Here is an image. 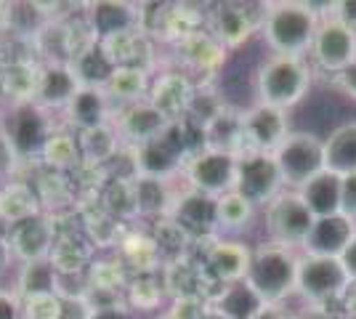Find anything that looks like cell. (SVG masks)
<instances>
[{
	"label": "cell",
	"mask_w": 356,
	"mask_h": 319,
	"mask_svg": "<svg viewBox=\"0 0 356 319\" xmlns=\"http://www.w3.org/2000/svg\"><path fill=\"white\" fill-rule=\"evenodd\" d=\"M165 285L163 279H157L154 274H136L134 279H128L125 288V304L134 309L136 314L144 311H157L165 301Z\"/></svg>",
	"instance_id": "cell-35"
},
{
	"label": "cell",
	"mask_w": 356,
	"mask_h": 319,
	"mask_svg": "<svg viewBox=\"0 0 356 319\" xmlns=\"http://www.w3.org/2000/svg\"><path fill=\"white\" fill-rule=\"evenodd\" d=\"M298 256L293 247L277 243H261L252 247L248 282L266 301V306H280L298 288Z\"/></svg>",
	"instance_id": "cell-2"
},
{
	"label": "cell",
	"mask_w": 356,
	"mask_h": 319,
	"mask_svg": "<svg viewBox=\"0 0 356 319\" xmlns=\"http://www.w3.org/2000/svg\"><path fill=\"white\" fill-rule=\"evenodd\" d=\"M77 144H80L83 163H99V165L109 163V160H118L120 149H122L118 128L112 122L102 125V128H93V131L77 133Z\"/></svg>",
	"instance_id": "cell-34"
},
{
	"label": "cell",
	"mask_w": 356,
	"mask_h": 319,
	"mask_svg": "<svg viewBox=\"0 0 356 319\" xmlns=\"http://www.w3.org/2000/svg\"><path fill=\"white\" fill-rule=\"evenodd\" d=\"M332 16H338L343 24H348L356 32V0H338L332 8Z\"/></svg>",
	"instance_id": "cell-43"
},
{
	"label": "cell",
	"mask_w": 356,
	"mask_h": 319,
	"mask_svg": "<svg viewBox=\"0 0 356 319\" xmlns=\"http://www.w3.org/2000/svg\"><path fill=\"white\" fill-rule=\"evenodd\" d=\"M83 83L74 75L70 61H45L38 67V83L32 101L45 112H64L72 101Z\"/></svg>",
	"instance_id": "cell-15"
},
{
	"label": "cell",
	"mask_w": 356,
	"mask_h": 319,
	"mask_svg": "<svg viewBox=\"0 0 356 319\" xmlns=\"http://www.w3.org/2000/svg\"><path fill=\"white\" fill-rule=\"evenodd\" d=\"M298 195L309 205L314 218L338 215L341 213V197H343V176L332 173V170H322L306 186H300Z\"/></svg>",
	"instance_id": "cell-25"
},
{
	"label": "cell",
	"mask_w": 356,
	"mask_h": 319,
	"mask_svg": "<svg viewBox=\"0 0 356 319\" xmlns=\"http://www.w3.org/2000/svg\"><path fill=\"white\" fill-rule=\"evenodd\" d=\"M168 218H173L178 227L184 229L192 243L197 240H216L218 237V215H216V197H208V195H200L194 189H184L178 192L176 205Z\"/></svg>",
	"instance_id": "cell-18"
},
{
	"label": "cell",
	"mask_w": 356,
	"mask_h": 319,
	"mask_svg": "<svg viewBox=\"0 0 356 319\" xmlns=\"http://www.w3.org/2000/svg\"><path fill=\"white\" fill-rule=\"evenodd\" d=\"M210 304L205 298H197V295H184V298H173L170 309L165 311L170 319H202L208 314Z\"/></svg>",
	"instance_id": "cell-37"
},
{
	"label": "cell",
	"mask_w": 356,
	"mask_h": 319,
	"mask_svg": "<svg viewBox=\"0 0 356 319\" xmlns=\"http://www.w3.org/2000/svg\"><path fill=\"white\" fill-rule=\"evenodd\" d=\"M341 213L356 221V173L343 176V197H341Z\"/></svg>",
	"instance_id": "cell-40"
},
{
	"label": "cell",
	"mask_w": 356,
	"mask_h": 319,
	"mask_svg": "<svg viewBox=\"0 0 356 319\" xmlns=\"http://www.w3.org/2000/svg\"><path fill=\"white\" fill-rule=\"evenodd\" d=\"M202 319H229V317H223L221 311H216V309L210 306V309H208V314H205V317H202Z\"/></svg>",
	"instance_id": "cell-49"
},
{
	"label": "cell",
	"mask_w": 356,
	"mask_h": 319,
	"mask_svg": "<svg viewBox=\"0 0 356 319\" xmlns=\"http://www.w3.org/2000/svg\"><path fill=\"white\" fill-rule=\"evenodd\" d=\"M343 314L346 319H356V285H351V290L343 298Z\"/></svg>",
	"instance_id": "cell-47"
},
{
	"label": "cell",
	"mask_w": 356,
	"mask_h": 319,
	"mask_svg": "<svg viewBox=\"0 0 356 319\" xmlns=\"http://www.w3.org/2000/svg\"><path fill=\"white\" fill-rule=\"evenodd\" d=\"M296 319H338L335 314H330L327 309H319V306H314V309H309L303 317H296Z\"/></svg>",
	"instance_id": "cell-48"
},
{
	"label": "cell",
	"mask_w": 356,
	"mask_h": 319,
	"mask_svg": "<svg viewBox=\"0 0 356 319\" xmlns=\"http://www.w3.org/2000/svg\"><path fill=\"white\" fill-rule=\"evenodd\" d=\"M319 22L322 19L309 8V3H268L261 35L277 56H303L312 51Z\"/></svg>",
	"instance_id": "cell-1"
},
{
	"label": "cell",
	"mask_w": 356,
	"mask_h": 319,
	"mask_svg": "<svg viewBox=\"0 0 356 319\" xmlns=\"http://www.w3.org/2000/svg\"><path fill=\"white\" fill-rule=\"evenodd\" d=\"M8 245L14 250L16 263H32V261H48L54 253V245L59 240V229L48 213H38L24 221H19L6 231Z\"/></svg>",
	"instance_id": "cell-13"
},
{
	"label": "cell",
	"mask_w": 356,
	"mask_h": 319,
	"mask_svg": "<svg viewBox=\"0 0 356 319\" xmlns=\"http://www.w3.org/2000/svg\"><path fill=\"white\" fill-rule=\"evenodd\" d=\"M14 290L24 298H40V295H61V274L48 261H32L16 266Z\"/></svg>",
	"instance_id": "cell-27"
},
{
	"label": "cell",
	"mask_w": 356,
	"mask_h": 319,
	"mask_svg": "<svg viewBox=\"0 0 356 319\" xmlns=\"http://www.w3.org/2000/svg\"><path fill=\"white\" fill-rule=\"evenodd\" d=\"M86 27L90 38L106 43L122 35L141 30V6L138 3H122V0H99L86 6Z\"/></svg>",
	"instance_id": "cell-14"
},
{
	"label": "cell",
	"mask_w": 356,
	"mask_h": 319,
	"mask_svg": "<svg viewBox=\"0 0 356 319\" xmlns=\"http://www.w3.org/2000/svg\"><path fill=\"white\" fill-rule=\"evenodd\" d=\"M234 192L242 195L255 208H266L268 202H274L280 197L284 192V181L274 154H239Z\"/></svg>",
	"instance_id": "cell-8"
},
{
	"label": "cell",
	"mask_w": 356,
	"mask_h": 319,
	"mask_svg": "<svg viewBox=\"0 0 356 319\" xmlns=\"http://www.w3.org/2000/svg\"><path fill=\"white\" fill-rule=\"evenodd\" d=\"M0 128L8 133L19 160L24 163L30 157H40L45 141L56 131V122L51 120V112L40 109L35 101H19L8 106Z\"/></svg>",
	"instance_id": "cell-6"
},
{
	"label": "cell",
	"mask_w": 356,
	"mask_h": 319,
	"mask_svg": "<svg viewBox=\"0 0 356 319\" xmlns=\"http://www.w3.org/2000/svg\"><path fill=\"white\" fill-rule=\"evenodd\" d=\"M40 160L51 170L56 173H64V170H72L83 163V154H80V144H77V133L70 131V128H56L51 138L45 141L43 152H40Z\"/></svg>",
	"instance_id": "cell-33"
},
{
	"label": "cell",
	"mask_w": 356,
	"mask_h": 319,
	"mask_svg": "<svg viewBox=\"0 0 356 319\" xmlns=\"http://www.w3.org/2000/svg\"><path fill=\"white\" fill-rule=\"evenodd\" d=\"M314 213L309 205L300 199L298 192H287L284 189L280 197L266 205V237L268 243L284 245V247H303L309 234H312Z\"/></svg>",
	"instance_id": "cell-7"
},
{
	"label": "cell",
	"mask_w": 356,
	"mask_h": 319,
	"mask_svg": "<svg viewBox=\"0 0 356 319\" xmlns=\"http://www.w3.org/2000/svg\"><path fill=\"white\" fill-rule=\"evenodd\" d=\"M309 54L319 69L341 75L351 64H356V32L348 24H343L338 16H325L319 22Z\"/></svg>",
	"instance_id": "cell-11"
},
{
	"label": "cell",
	"mask_w": 356,
	"mask_h": 319,
	"mask_svg": "<svg viewBox=\"0 0 356 319\" xmlns=\"http://www.w3.org/2000/svg\"><path fill=\"white\" fill-rule=\"evenodd\" d=\"M149 88H152V72L141 69V67H118L115 77L106 85V96L112 99L115 112L120 106L136 104L149 99Z\"/></svg>",
	"instance_id": "cell-31"
},
{
	"label": "cell",
	"mask_w": 356,
	"mask_h": 319,
	"mask_svg": "<svg viewBox=\"0 0 356 319\" xmlns=\"http://www.w3.org/2000/svg\"><path fill=\"white\" fill-rule=\"evenodd\" d=\"M312 85V69L303 56H277L271 54L255 72V96L258 104L287 112L296 106Z\"/></svg>",
	"instance_id": "cell-3"
},
{
	"label": "cell",
	"mask_w": 356,
	"mask_h": 319,
	"mask_svg": "<svg viewBox=\"0 0 356 319\" xmlns=\"http://www.w3.org/2000/svg\"><path fill=\"white\" fill-rule=\"evenodd\" d=\"M72 69L77 80L83 83V88H104L109 85V80L118 72V61L112 59L109 48L99 40H88L83 43V48L72 56Z\"/></svg>",
	"instance_id": "cell-22"
},
{
	"label": "cell",
	"mask_w": 356,
	"mask_h": 319,
	"mask_svg": "<svg viewBox=\"0 0 356 319\" xmlns=\"http://www.w3.org/2000/svg\"><path fill=\"white\" fill-rule=\"evenodd\" d=\"M287 136H290L287 112L282 109L255 104L252 109L242 112V152L239 154H274Z\"/></svg>",
	"instance_id": "cell-12"
},
{
	"label": "cell",
	"mask_w": 356,
	"mask_h": 319,
	"mask_svg": "<svg viewBox=\"0 0 356 319\" xmlns=\"http://www.w3.org/2000/svg\"><path fill=\"white\" fill-rule=\"evenodd\" d=\"M112 125L118 128L122 147L138 149L141 144L163 136L165 131H168V125H170V120L149 99H144V101H136V104L120 106L118 112H115Z\"/></svg>",
	"instance_id": "cell-16"
},
{
	"label": "cell",
	"mask_w": 356,
	"mask_h": 319,
	"mask_svg": "<svg viewBox=\"0 0 356 319\" xmlns=\"http://www.w3.org/2000/svg\"><path fill=\"white\" fill-rule=\"evenodd\" d=\"M61 115H64V128L83 133L115 120V104L104 88H80Z\"/></svg>",
	"instance_id": "cell-20"
},
{
	"label": "cell",
	"mask_w": 356,
	"mask_h": 319,
	"mask_svg": "<svg viewBox=\"0 0 356 319\" xmlns=\"http://www.w3.org/2000/svg\"><path fill=\"white\" fill-rule=\"evenodd\" d=\"M152 319H170L168 314H157V317H152Z\"/></svg>",
	"instance_id": "cell-50"
},
{
	"label": "cell",
	"mask_w": 356,
	"mask_h": 319,
	"mask_svg": "<svg viewBox=\"0 0 356 319\" xmlns=\"http://www.w3.org/2000/svg\"><path fill=\"white\" fill-rule=\"evenodd\" d=\"M88 319H138V314L122 301V304L104 306V309H90Z\"/></svg>",
	"instance_id": "cell-41"
},
{
	"label": "cell",
	"mask_w": 356,
	"mask_h": 319,
	"mask_svg": "<svg viewBox=\"0 0 356 319\" xmlns=\"http://www.w3.org/2000/svg\"><path fill=\"white\" fill-rule=\"evenodd\" d=\"M237 160V154L216 152V149H202V152L192 154L186 167H184L186 186L216 199L226 195V192H234Z\"/></svg>",
	"instance_id": "cell-9"
},
{
	"label": "cell",
	"mask_w": 356,
	"mask_h": 319,
	"mask_svg": "<svg viewBox=\"0 0 356 319\" xmlns=\"http://www.w3.org/2000/svg\"><path fill=\"white\" fill-rule=\"evenodd\" d=\"M250 259L252 247L239 237H216L202 253V266L218 285H232L248 277Z\"/></svg>",
	"instance_id": "cell-17"
},
{
	"label": "cell",
	"mask_w": 356,
	"mask_h": 319,
	"mask_svg": "<svg viewBox=\"0 0 356 319\" xmlns=\"http://www.w3.org/2000/svg\"><path fill=\"white\" fill-rule=\"evenodd\" d=\"M134 195L138 218H168L176 205V186L168 179H149V176H134Z\"/></svg>",
	"instance_id": "cell-23"
},
{
	"label": "cell",
	"mask_w": 356,
	"mask_h": 319,
	"mask_svg": "<svg viewBox=\"0 0 356 319\" xmlns=\"http://www.w3.org/2000/svg\"><path fill=\"white\" fill-rule=\"evenodd\" d=\"M325 167L338 176L356 173V120L338 125L325 138Z\"/></svg>",
	"instance_id": "cell-30"
},
{
	"label": "cell",
	"mask_w": 356,
	"mask_h": 319,
	"mask_svg": "<svg viewBox=\"0 0 356 319\" xmlns=\"http://www.w3.org/2000/svg\"><path fill=\"white\" fill-rule=\"evenodd\" d=\"M202 136H205V149L229 152L239 157L242 152V112H232L229 106H223L202 128Z\"/></svg>",
	"instance_id": "cell-29"
},
{
	"label": "cell",
	"mask_w": 356,
	"mask_h": 319,
	"mask_svg": "<svg viewBox=\"0 0 356 319\" xmlns=\"http://www.w3.org/2000/svg\"><path fill=\"white\" fill-rule=\"evenodd\" d=\"M255 205L237 195V192H226L216 199V215H218V237H237L239 231L250 227L255 218Z\"/></svg>",
	"instance_id": "cell-32"
},
{
	"label": "cell",
	"mask_w": 356,
	"mask_h": 319,
	"mask_svg": "<svg viewBox=\"0 0 356 319\" xmlns=\"http://www.w3.org/2000/svg\"><path fill=\"white\" fill-rule=\"evenodd\" d=\"M0 319H24V298L14 288H0Z\"/></svg>",
	"instance_id": "cell-39"
},
{
	"label": "cell",
	"mask_w": 356,
	"mask_h": 319,
	"mask_svg": "<svg viewBox=\"0 0 356 319\" xmlns=\"http://www.w3.org/2000/svg\"><path fill=\"white\" fill-rule=\"evenodd\" d=\"M210 306L229 319H255L266 309V301L250 288L248 279H239L232 285H223L210 301Z\"/></svg>",
	"instance_id": "cell-28"
},
{
	"label": "cell",
	"mask_w": 356,
	"mask_h": 319,
	"mask_svg": "<svg viewBox=\"0 0 356 319\" xmlns=\"http://www.w3.org/2000/svg\"><path fill=\"white\" fill-rule=\"evenodd\" d=\"M341 261H343V266H346V272H348V277H351V282L356 285V240L341 256Z\"/></svg>",
	"instance_id": "cell-45"
},
{
	"label": "cell",
	"mask_w": 356,
	"mask_h": 319,
	"mask_svg": "<svg viewBox=\"0 0 356 319\" xmlns=\"http://www.w3.org/2000/svg\"><path fill=\"white\" fill-rule=\"evenodd\" d=\"M255 319H296V314H290L282 306H266Z\"/></svg>",
	"instance_id": "cell-46"
},
{
	"label": "cell",
	"mask_w": 356,
	"mask_h": 319,
	"mask_svg": "<svg viewBox=\"0 0 356 319\" xmlns=\"http://www.w3.org/2000/svg\"><path fill=\"white\" fill-rule=\"evenodd\" d=\"M19 165H22V160H19V154H16L14 144H11L8 133L0 128V186L14 181V173Z\"/></svg>",
	"instance_id": "cell-38"
},
{
	"label": "cell",
	"mask_w": 356,
	"mask_h": 319,
	"mask_svg": "<svg viewBox=\"0 0 356 319\" xmlns=\"http://www.w3.org/2000/svg\"><path fill=\"white\" fill-rule=\"evenodd\" d=\"M67 298L64 295H40L24 301V319H64Z\"/></svg>",
	"instance_id": "cell-36"
},
{
	"label": "cell",
	"mask_w": 356,
	"mask_h": 319,
	"mask_svg": "<svg viewBox=\"0 0 356 319\" xmlns=\"http://www.w3.org/2000/svg\"><path fill=\"white\" fill-rule=\"evenodd\" d=\"M356 240V221L348 215H327V218H316L309 240L303 245V250L309 256H327V259H341L343 253L351 247Z\"/></svg>",
	"instance_id": "cell-21"
},
{
	"label": "cell",
	"mask_w": 356,
	"mask_h": 319,
	"mask_svg": "<svg viewBox=\"0 0 356 319\" xmlns=\"http://www.w3.org/2000/svg\"><path fill=\"white\" fill-rule=\"evenodd\" d=\"M335 83H338V88L343 93H348L351 99H356V64H351L341 75H335Z\"/></svg>",
	"instance_id": "cell-44"
},
{
	"label": "cell",
	"mask_w": 356,
	"mask_h": 319,
	"mask_svg": "<svg viewBox=\"0 0 356 319\" xmlns=\"http://www.w3.org/2000/svg\"><path fill=\"white\" fill-rule=\"evenodd\" d=\"M268 3H223L208 16V32L226 51L242 46L255 32L264 30Z\"/></svg>",
	"instance_id": "cell-10"
},
{
	"label": "cell",
	"mask_w": 356,
	"mask_h": 319,
	"mask_svg": "<svg viewBox=\"0 0 356 319\" xmlns=\"http://www.w3.org/2000/svg\"><path fill=\"white\" fill-rule=\"evenodd\" d=\"M194 80L184 69H170L152 77V88H149V101L163 112L170 122H181L189 117V109L197 96Z\"/></svg>",
	"instance_id": "cell-19"
},
{
	"label": "cell",
	"mask_w": 356,
	"mask_h": 319,
	"mask_svg": "<svg viewBox=\"0 0 356 319\" xmlns=\"http://www.w3.org/2000/svg\"><path fill=\"white\" fill-rule=\"evenodd\" d=\"M274 160L282 173L284 189L290 186L298 192L300 186L312 181L314 176H319L325 167V141L306 131H290V136L280 144V149L274 152Z\"/></svg>",
	"instance_id": "cell-5"
},
{
	"label": "cell",
	"mask_w": 356,
	"mask_h": 319,
	"mask_svg": "<svg viewBox=\"0 0 356 319\" xmlns=\"http://www.w3.org/2000/svg\"><path fill=\"white\" fill-rule=\"evenodd\" d=\"M226 59V48L210 35L208 30H200L178 43V64L184 61V72H213Z\"/></svg>",
	"instance_id": "cell-26"
},
{
	"label": "cell",
	"mask_w": 356,
	"mask_h": 319,
	"mask_svg": "<svg viewBox=\"0 0 356 319\" xmlns=\"http://www.w3.org/2000/svg\"><path fill=\"white\" fill-rule=\"evenodd\" d=\"M38 213H43V202L32 183L14 179V181L0 186V224H6V231L8 227H14L30 215H38Z\"/></svg>",
	"instance_id": "cell-24"
},
{
	"label": "cell",
	"mask_w": 356,
	"mask_h": 319,
	"mask_svg": "<svg viewBox=\"0 0 356 319\" xmlns=\"http://www.w3.org/2000/svg\"><path fill=\"white\" fill-rule=\"evenodd\" d=\"M16 259H14V250H11V245H8V237H6V231H0V279H6L11 272H16Z\"/></svg>",
	"instance_id": "cell-42"
},
{
	"label": "cell",
	"mask_w": 356,
	"mask_h": 319,
	"mask_svg": "<svg viewBox=\"0 0 356 319\" xmlns=\"http://www.w3.org/2000/svg\"><path fill=\"white\" fill-rule=\"evenodd\" d=\"M351 277L346 272L341 259H327V256H300L298 261V288L296 293L309 301L312 306L325 309L327 304L346 298L351 290Z\"/></svg>",
	"instance_id": "cell-4"
}]
</instances>
